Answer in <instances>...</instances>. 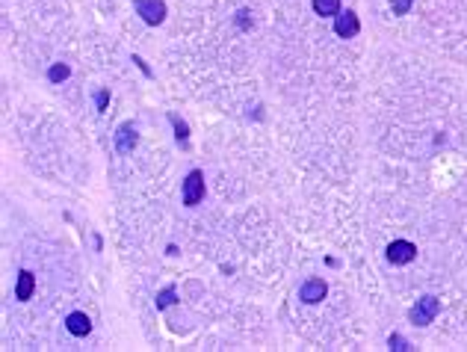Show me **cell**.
<instances>
[{
    "instance_id": "obj_1",
    "label": "cell",
    "mask_w": 467,
    "mask_h": 352,
    "mask_svg": "<svg viewBox=\"0 0 467 352\" xmlns=\"http://www.w3.org/2000/svg\"><path fill=\"white\" fill-rule=\"evenodd\" d=\"M133 6H136V15L145 24H151V27L166 21V3L163 0H133Z\"/></svg>"
},
{
    "instance_id": "obj_2",
    "label": "cell",
    "mask_w": 467,
    "mask_h": 352,
    "mask_svg": "<svg viewBox=\"0 0 467 352\" xmlns=\"http://www.w3.org/2000/svg\"><path fill=\"white\" fill-rule=\"evenodd\" d=\"M438 311H440V302L435 296H423V299H417V305L411 308V323L414 325H429L438 317Z\"/></svg>"
},
{
    "instance_id": "obj_3",
    "label": "cell",
    "mask_w": 467,
    "mask_h": 352,
    "mask_svg": "<svg viewBox=\"0 0 467 352\" xmlns=\"http://www.w3.org/2000/svg\"><path fill=\"white\" fill-rule=\"evenodd\" d=\"M201 198H205V175H201L198 169H193L186 175V181H184V205L195 207Z\"/></svg>"
},
{
    "instance_id": "obj_4",
    "label": "cell",
    "mask_w": 467,
    "mask_h": 352,
    "mask_svg": "<svg viewBox=\"0 0 467 352\" xmlns=\"http://www.w3.org/2000/svg\"><path fill=\"white\" fill-rule=\"evenodd\" d=\"M414 258H417V246L408 243V240H394L387 246V261L394 263V267H406V263H411Z\"/></svg>"
},
{
    "instance_id": "obj_5",
    "label": "cell",
    "mask_w": 467,
    "mask_h": 352,
    "mask_svg": "<svg viewBox=\"0 0 467 352\" xmlns=\"http://www.w3.org/2000/svg\"><path fill=\"white\" fill-rule=\"evenodd\" d=\"M334 33L340 36V39H355V36L361 33V21L355 12H340V15L334 18Z\"/></svg>"
},
{
    "instance_id": "obj_6",
    "label": "cell",
    "mask_w": 467,
    "mask_h": 352,
    "mask_svg": "<svg viewBox=\"0 0 467 352\" xmlns=\"http://www.w3.org/2000/svg\"><path fill=\"white\" fill-rule=\"evenodd\" d=\"M325 293H328V284L323 279H308L299 287V299L305 302V305H317V302L325 299Z\"/></svg>"
},
{
    "instance_id": "obj_7",
    "label": "cell",
    "mask_w": 467,
    "mask_h": 352,
    "mask_svg": "<svg viewBox=\"0 0 467 352\" xmlns=\"http://www.w3.org/2000/svg\"><path fill=\"white\" fill-rule=\"evenodd\" d=\"M66 329L74 335V337H86L92 332V320L86 317L83 311H71L68 317H66Z\"/></svg>"
},
{
    "instance_id": "obj_8",
    "label": "cell",
    "mask_w": 467,
    "mask_h": 352,
    "mask_svg": "<svg viewBox=\"0 0 467 352\" xmlns=\"http://www.w3.org/2000/svg\"><path fill=\"white\" fill-rule=\"evenodd\" d=\"M136 142H140V136H136V128H133L131 122H124L121 128H119V133H116V148L121 151V154H128V151L136 148Z\"/></svg>"
},
{
    "instance_id": "obj_9",
    "label": "cell",
    "mask_w": 467,
    "mask_h": 352,
    "mask_svg": "<svg viewBox=\"0 0 467 352\" xmlns=\"http://www.w3.org/2000/svg\"><path fill=\"white\" fill-rule=\"evenodd\" d=\"M33 291H36V275L30 270H21L18 272V284H15V299L18 302H27L33 296Z\"/></svg>"
},
{
    "instance_id": "obj_10",
    "label": "cell",
    "mask_w": 467,
    "mask_h": 352,
    "mask_svg": "<svg viewBox=\"0 0 467 352\" xmlns=\"http://www.w3.org/2000/svg\"><path fill=\"white\" fill-rule=\"evenodd\" d=\"M313 12L323 18H337L340 15V0H313Z\"/></svg>"
},
{
    "instance_id": "obj_11",
    "label": "cell",
    "mask_w": 467,
    "mask_h": 352,
    "mask_svg": "<svg viewBox=\"0 0 467 352\" xmlns=\"http://www.w3.org/2000/svg\"><path fill=\"white\" fill-rule=\"evenodd\" d=\"M178 302V293H175V287H166V291L157 293V311H166L169 305H175Z\"/></svg>"
},
{
    "instance_id": "obj_12",
    "label": "cell",
    "mask_w": 467,
    "mask_h": 352,
    "mask_svg": "<svg viewBox=\"0 0 467 352\" xmlns=\"http://www.w3.org/2000/svg\"><path fill=\"white\" fill-rule=\"evenodd\" d=\"M71 74V68L68 66H62V62H57V66H50V71H47V80L50 83H62Z\"/></svg>"
},
{
    "instance_id": "obj_13",
    "label": "cell",
    "mask_w": 467,
    "mask_h": 352,
    "mask_svg": "<svg viewBox=\"0 0 467 352\" xmlns=\"http://www.w3.org/2000/svg\"><path fill=\"white\" fill-rule=\"evenodd\" d=\"M169 122L175 124V136H178V142H186V140H189V128H186V122H181L178 116H175V112L169 116Z\"/></svg>"
},
{
    "instance_id": "obj_14",
    "label": "cell",
    "mask_w": 467,
    "mask_h": 352,
    "mask_svg": "<svg viewBox=\"0 0 467 352\" xmlns=\"http://www.w3.org/2000/svg\"><path fill=\"white\" fill-rule=\"evenodd\" d=\"M414 6V0H390V9H394V15H408Z\"/></svg>"
},
{
    "instance_id": "obj_15",
    "label": "cell",
    "mask_w": 467,
    "mask_h": 352,
    "mask_svg": "<svg viewBox=\"0 0 467 352\" xmlns=\"http://www.w3.org/2000/svg\"><path fill=\"white\" fill-rule=\"evenodd\" d=\"M387 344H390V349H396V352H406V349H411V344H408L402 335H396V332L387 337Z\"/></svg>"
},
{
    "instance_id": "obj_16",
    "label": "cell",
    "mask_w": 467,
    "mask_h": 352,
    "mask_svg": "<svg viewBox=\"0 0 467 352\" xmlns=\"http://www.w3.org/2000/svg\"><path fill=\"white\" fill-rule=\"evenodd\" d=\"M107 101H110V92H107V89H101V92L95 95V104H98V110H101V112H104V107H107Z\"/></svg>"
}]
</instances>
